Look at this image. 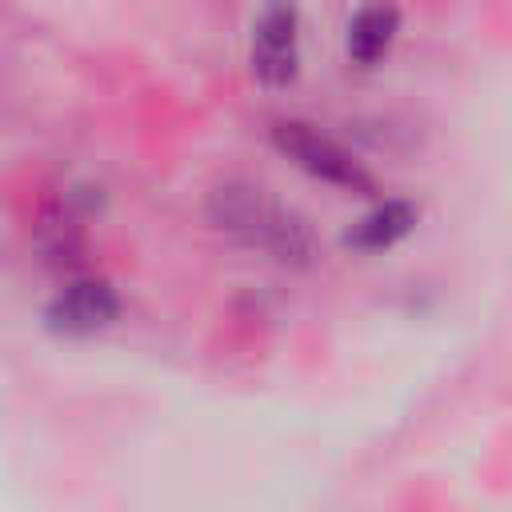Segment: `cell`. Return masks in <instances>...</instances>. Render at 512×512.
<instances>
[{"instance_id":"obj_1","label":"cell","mask_w":512,"mask_h":512,"mask_svg":"<svg viewBox=\"0 0 512 512\" xmlns=\"http://www.w3.org/2000/svg\"><path fill=\"white\" fill-rule=\"evenodd\" d=\"M208 212L216 220V228L272 252L276 260L284 264H308L316 244H312V232L308 224L288 212L284 204H276L264 188H252V184H224L212 192L208 200Z\"/></svg>"},{"instance_id":"obj_2","label":"cell","mask_w":512,"mask_h":512,"mask_svg":"<svg viewBox=\"0 0 512 512\" xmlns=\"http://www.w3.org/2000/svg\"><path fill=\"white\" fill-rule=\"evenodd\" d=\"M272 144L308 176L344 188V192H372V176L360 168V160H352L348 148H340L332 136H324L320 128L304 124V120H276L272 124Z\"/></svg>"},{"instance_id":"obj_3","label":"cell","mask_w":512,"mask_h":512,"mask_svg":"<svg viewBox=\"0 0 512 512\" xmlns=\"http://www.w3.org/2000/svg\"><path fill=\"white\" fill-rule=\"evenodd\" d=\"M300 72V16L292 0H268L252 24V76L264 88H288Z\"/></svg>"},{"instance_id":"obj_4","label":"cell","mask_w":512,"mask_h":512,"mask_svg":"<svg viewBox=\"0 0 512 512\" xmlns=\"http://www.w3.org/2000/svg\"><path fill=\"white\" fill-rule=\"evenodd\" d=\"M120 316V296L108 280L80 276L68 280L44 308V324L60 336H96Z\"/></svg>"},{"instance_id":"obj_5","label":"cell","mask_w":512,"mask_h":512,"mask_svg":"<svg viewBox=\"0 0 512 512\" xmlns=\"http://www.w3.org/2000/svg\"><path fill=\"white\" fill-rule=\"evenodd\" d=\"M400 32V12L392 0H368L352 20H348V36H344V48L356 64H376L388 56L392 40Z\"/></svg>"},{"instance_id":"obj_6","label":"cell","mask_w":512,"mask_h":512,"mask_svg":"<svg viewBox=\"0 0 512 512\" xmlns=\"http://www.w3.org/2000/svg\"><path fill=\"white\" fill-rule=\"evenodd\" d=\"M416 228V208L408 200H380L376 208H368L348 232L344 244L356 252H388L392 244H400L408 232Z\"/></svg>"},{"instance_id":"obj_7","label":"cell","mask_w":512,"mask_h":512,"mask_svg":"<svg viewBox=\"0 0 512 512\" xmlns=\"http://www.w3.org/2000/svg\"><path fill=\"white\" fill-rule=\"evenodd\" d=\"M36 240H40L44 260L56 264V268H68V264H76V260L84 256L80 224H76L64 208H52V212L40 216V224H36Z\"/></svg>"}]
</instances>
